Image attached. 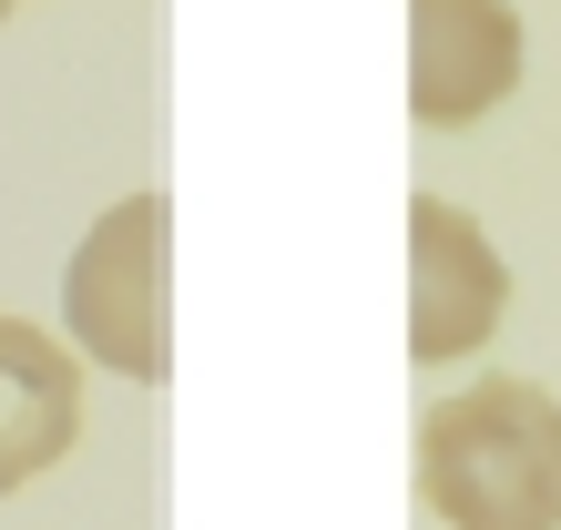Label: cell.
<instances>
[{
  "label": "cell",
  "instance_id": "obj_1",
  "mask_svg": "<svg viewBox=\"0 0 561 530\" xmlns=\"http://www.w3.org/2000/svg\"><path fill=\"white\" fill-rule=\"evenodd\" d=\"M419 500L449 530H561V398L541 378H470L419 418Z\"/></svg>",
  "mask_w": 561,
  "mask_h": 530
},
{
  "label": "cell",
  "instance_id": "obj_2",
  "mask_svg": "<svg viewBox=\"0 0 561 530\" xmlns=\"http://www.w3.org/2000/svg\"><path fill=\"white\" fill-rule=\"evenodd\" d=\"M61 326L92 368L134 388L174 378V205L163 194H123L82 235L72 276H61Z\"/></svg>",
  "mask_w": 561,
  "mask_h": 530
},
{
  "label": "cell",
  "instance_id": "obj_4",
  "mask_svg": "<svg viewBox=\"0 0 561 530\" xmlns=\"http://www.w3.org/2000/svg\"><path fill=\"white\" fill-rule=\"evenodd\" d=\"M520 11L511 0H409V113L419 123H480L520 92Z\"/></svg>",
  "mask_w": 561,
  "mask_h": 530
},
{
  "label": "cell",
  "instance_id": "obj_6",
  "mask_svg": "<svg viewBox=\"0 0 561 530\" xmlns=\"http://www.w3.org/2000/svg\"><path fill=\"white\" fill-rule=\"evenodd\" d=\"M11 11H21V0H0V21H11Z\"/></svg>",
  "mask_w": 561,
  "mask_h": 530
},
{
  "label": "cell",
  "instance_id": "obj_5",
  "mask_svg": "<svg viewBox=\"0 0 561 530\" xmlns=\"http://www.w3.org/2000/svg\"><path fill=\"white\" fill-rule=\"evenodd\" d=\"M82 439V368L31 316H0V500L31 489Z\"/></svg>",
  "mask_w": 561,
  "mask_h": 530
},
{
  "label": "cell",
  "instance_id": "obj_3",
  "mask_svg": "<svg viewBox=\"0 0 561 530\" xmlns=\"http://www.w3.org/2000/svg\"><path fill=\"white\" fill-rule=\"evenodd\" d=\"M511 307V265L480 235V215H459L449 194L409 205V357L449 368V357L490 347V326Z\"/></svg>",
  "mask_w": 561,
  "mask_h": 530
}]
</instances>
